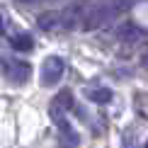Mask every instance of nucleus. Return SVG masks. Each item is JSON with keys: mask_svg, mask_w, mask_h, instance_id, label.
<instances>
[{"mask_svg": "<svg viewBox=\"0 0 148 148\" xmlns=\"http://www.w3.org/2000/svg\"><path fill=\"white\" fill-rule=\"evenodd\" d=\"M66 24H71L68 17H61L58 12H44V15L39 17V27L41 29H49V32L61 29V27H66Z\"/></svg>", "mask_w": 148, "mask_h": 148, "instance_id": "5", "label": "nucleus"}, {"mask_svg": "<svg viewBox=\"0 0 148 148\" xmlns=\"http://www.w3.org/2000/svg\"><path fill=\"white\" fill-rule=\"evenodd\" d=\"M0 68H3L5 78L12 85H24L32 75V66L22 58H12V56H0Z\"/></svg>", "mask_w": 148, "mask_h": 148, "instance_id": "1", "label": "nucleus"}, {"mask_svg": "<svg viewBox=\"0 0 148 148\" xmlns=\"http://www.w3.org/2000/svg\"><path fill=\"white\" fill-rule=\"evenodd\" d=\"M88 100H90V102H97V104H104V102L112 100V90H107V88L90 90V92H88Z\"/></svg>", "mask_w": 148, "mask_h": 148, "instance_id": "7", "label": "nucleus"}, {"mask_svg": "<svg viewBox=\"0 0 148 148\" xmlns=\"http://www.w3.org/2000/svg\"><path fill=\"white\" fill-rule=\"evenodd\" d=\"M61 141H63V146H71V148H75L78 146V136H75V131L66 124H61Z\"/></svg>", "mask_w": 148, "mask_h": 148, "instance_id": "8", "label": "nucleus"}, {"mask_svg": "<svg viewBox=\"0 0 148 148\" xmlns=\"http://www.w3.org/2000/svg\"><path fill=\"white\" fill-rule=\"evenodd\" d=\"M121 148H136V143H134V138L129 136V138H124V146H121Z\"/></svg>", "mask_w": 148, "mask_h": 148, "instance_id": "9", "label": "nucleus"}, {"mask_svg": "<svg viewBox=\"0 0 148 148\" xmlns=\"http://www.w3.org/2000/svg\"><path fill=\"white\" fill-rule=\"evenodd\" d=\"M71 107H73V92H71V90H61L58 95L51 100L49 114H51V119L61 126V124H63V116L68 114V109H71Z\"/></svg>", "mask_w": 148, "mask_h": 148, "instance_id": "4", "label": "nucleus"}, {"mask_svg": "<svg viewBox=\"0 0 148 148\" xmlns=\"http://www.w3.org/2000/svg\"><path fill=\"white\" fill-rule=\"evenodd\" d=\"M63 71H66V63L61 56H49L44 63H41V71H39V83L44 88H53L61 78H63Z\"/></svg>", "mask_w": 148, "mask_h": 148, "instance_id": "2", "label": "nucleus"}, {"mask_svg": "<svg viewBox=\"0 0 148 148\" xmlns=\"http://www.w3.org/2000/svg\"><path fill=\"white\" fill-rule=\"evenodd\" d=\"M126 5H119V3H109V5H95L88 15H85V29H97L100 24L109 22L114 17V12L124 10Z\"/></svg>", "mask_w": 148, "mask_h": 148, "instance_id": "3", "label": "nucleus"}, {"mask_svg": "<svg viewBox=\"0 0 148 148\" xmlns=\"http://www.w3.org/2000/svg\"><path fill=\"white\" fill-rule=\"evenodd\" d=\"M10 46L15 49V51L27 53V51L34 49V39H32L29 32H17V34H10Z\"/></svg>", "mask_w": 148, "mask_h": 148, "instance_id": "6", "label": "nucleus"}, {"mask_svg": "<svg viewBox=\"0 0 148 148\" xmlns=\"http://www.w3.org/2000/svg\"><path fill=\"white\" fill-rule=\"evenodd\" d=\"M146 148H148V143H146Z\"/></svg>", "mask_w": 148, "mask_h": 148, "instance_id": "10", "label": "nucleus"}]
</instances>
